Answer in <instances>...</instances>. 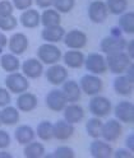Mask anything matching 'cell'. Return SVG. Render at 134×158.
I'll return each instance as SVG.
<instances>
[{
  "label": "cell",
  "mask_w": 134,
  "mask_h": 158,
  "mask_svg": "<svg viewBox=\"0 0 134 158\" xmlns=\"http://www.w3.org/2000/svg\"><path fill=\"white\" fill-rule=\"evenodd\" d=\"M106 65L107 70H110L112 74H124L127 70V68L133 63V60L128 56L125 51H119L106 55Z\"/></svg>",
  "instance_id": "1"
},
{
  "label": "cell",
  "mask_w": 134,
  "mask_h": 158,
  "mask_svg": "<svg viewBox=\"0 0 134 158\" xmlns=\"http://www.w3.org/2000/svg\"><path fill=\"white\" fill-rule=\"evenodd\" d=\"M61 51L60 48L55 46V44L45 42L37 48V59L44 65H52L61 60Z\"/></svg>",
  "instance_id": "2"
},
{
  "label": "cell",
  "mask_w": 134,
  "mask_h": 158,
  "mask_svg": "<svg viewBox=\"0 0 134 158\" xmlns=\"http://www.w3.org/2000/svg\"><path fill=\"white\" fill-rule=\"evenodd\" d=\"M5 88L10 93L21 94L30 88V82H28V78H26L22 73H9L5 78Z\"/></svg>",
  "instance_id": "3"
},
{
  "label": "cell",
  "mask_w": 134,
  "mask_h": 158,
  "mask_svg": "<svg viewBox=\"0 0 134 158\" xmlns=\"http://www.w3.org/2000/svg\"><path fill=\"white\" fill-rule=\"evenodd\" d=\"M88 107H90L91 114L94 117H100L101 118V117L107 116L111 112L112 105H111V101L105 96L96 94V96H92L91 101L88 103Z\"/></svg>",
  "instance_id": "4"
},
{
  "label": "cell",
  "mask_w": 134,
  "mask_h": 158,
  "mask_svg": "<svg viewBox=\"0 0 134 158\" xmlns=\"http://www.w3.org/2000/svg\"><path fill=\"white\" fill-rule=\"evenodd\" d=\"M79 87L81 91L86 93L87 96H96L102 91V81L101 78L97 77L96 74H84L81 81H79Z\"/></svg>",
  "instance_id": "5"
},
{
  "label": "cell",
  "mask_w": 134,
  "mask_h": 158,
  "mask_svg": "<svg viewBox=\"0 0 134 158\" xmlns=\"http://www.w3.org/2000/svg\"><path fill=\"white\" fill-rule=\"evenodd\" d=\"M84 65H86V69L91 72V74H96V75L103 74L107 70L106 59H105L102 54H98V52L88 54L87 57L84 59Z\"/></svg>",
  "instance_id": "6"
},
{
  "label": "cell",
  "mask_w": 134,
  "mask_h": 158,
  "mask_svg": "<svg viewBox=\"0 0 134 158\" xmlns=\"http://www.w3.org/2000/svg\"><path fill=\"white\" fill-rule=\"evenodd\" d=\"M123 133V126L121 123L116 118H110L106 123L102 124V130H101V138L103 140L109 143L116 142Z\"/></svg>",
  "instance_id": "7"
},
{
  "label": "cell",
  "mask_w": 134,
  "mask_h": 158,
  "mask_svg": "<svg viewBox=\"0 0 134 158\" xmlns=\"http://www.w3.org/2000/svg\"><path fill=\"white\" fill-rule=\"evenodd\" d=\"M63 41L65 46L72 50H81L86 45H87V35H86L81 29H72V31L66 32Z\"/></svg>",
  "instance_id": "8"
},
{
  "label": "cell",
  "mask_w": 134,
  "mask_h": 158,
  "mask_svg": "<svg viewBox=\"0 0 134 158\" xmlns=\"http://www.w3.org/2000/svg\"><path fill=\"white\" fill-rule=\"evenodd\" d=\"M45 77L47 79V82L52 85H61L66 79H68V70L64 65L60 64H52L46 69Z\"/></svg>",
  "instance_id": "9"
},
{
  "label": "cell",
  "mask_w": 134,
  "mask_h": 158,
  "mask_svg": "<svg viewBox=\"0 0 134 158\" xmlns=\"http://www.w3.org/2000/svg\"><path fill=\"white\" fill-rule=\"evenodd\" d=\"M127 46V41L123 37H112V36H107L101 40L100 42V50L102 54L109 55V54H114V52H119V51H124Z\"/></svg>",
  "instance_id": "10"
},
{
  "label": "cell",
  "mask_w": 134,
  "mask_h": 158,
  "mask_svg": "<svg viewBox=\"0 0 134 158\" xmlns=\"http://www.w3.org/2000/svg\"><path fill=\"white\" fill-rule=\"evenodd\" d=\"M22 74L28 79H37L44 73V64L35 57H30L21 64Z\"/></svg>",
  "instance_id": "11"
},
{
  "label": "cell",
  "mask_w": 134,
  "mask_h": 158,
  "mask_svg": "<svg viewBox=\"0 0 134 158\" xmlns=\"http://www.w3.org/2000/svg\"><path fill=\"white\" fill-rule=\"evenodd\" d=\"M66 105H68V101L61 89L55 88L46 94V106L49 107V110L54 112H61Z\"/></svg>",
  "instance_id": "12"
},
{
  "label": "cell",
  "mask_w": 134,
  "mask_h": 158,
  "mask_svg": "<svg viewBox=\"0 0 134 158\" xmlns=\"http://www.w3.org/2000/svg\"><path fill=\"white\" fill-rule=\"evenodd\" d=\"M109 17L106 4L102 0H94L88 6V18L93 23H103Z\"/></svg>",
  "instance_id": "13"
},
{
  "label": "cell",
  "mask_w": 134,
  "mask_h": 158,
  "mask_svg": "<svg viewBox=\"0 0 134 158\" xmlns=\"http://www.w3.org/2000/svg\"><path fill=\"white\" fill-rule=\"evenodd\" d=\"M115 117L124 124L134 123V105L130 101H121L115 107Z\"/></svg>",
  "instance_id": "14"
},
{
  "label": "cell",
  "mask_w": 134,
  "mask_h": 158,
  "mask_svg": "<svg viewBox=\"0 0 134 158\" xmlns=\"http://www.w3.org/2000/svg\"><path fill=\"white\" fill-rule=\"evenodd\" d=\"M8 48L13 55H22L28 48V38L24 33L17 32L8 40Z\"/></svg>",
  "instance_id": "15"
},
{
  "label": "cell",
  "mask_w": 134,
  "mask_h": 158,
  "mask_svg": "<svg viewBox=\"0 0 134 158\" xmlns=\"http://www.w3.org/2000/svg\"><path fill=\"white\" fill-rule=\"evenodd\" d=\"M134 89V79L127 74H119L114 79V91L120 96H130Z\"/></svg>",
  "instance_id": "16"
},
{
  "label": "cell",
  "mask_w": 134,
  "mask_h": 158,
  "mask_svg": "<svg viewBox=\"0 0 134 158\" xmlns=\"http://www.w3.org/2000/svg\"><path fill=\"white\" fill-rule=\"evenodd\" d=\"M74 125L65 120H59L52 124V138L57 140H68L74 134Z\"/></svg>",
  "instance_id": "17"
},
{
  "label": "cell",
  "mask_w": 134,
  "mask_h": 158,
  "mask_svg": "<svg viewBox=\"0 0 134 158\" xmlns=\"http://www.w3.org/2000/svg\"><path fill=\"white\" fill-rule=\"evenodd\" d=\"M90 152L93 158H110L114 153L112 147L109 142L98 139H93V142L90 145Z\"/></svg>",
  "instance_id": "18"
},
{
  "label": "cell",
  "mask_w": 134,
  "mask_h": 158,
  "mask_svg": "<svg viewBox=\"0 0 134 158\" xmlns=\"http://www.w3.org/2000/svg\"><path fill=\"white\" fill-rule=\"evenodd\" d=\"M63 115H64V120L65 121H68L69 124H78L83 120V117H84V110H83V107L78 103H68L65 107H64V110H63Z\"/></svg>",
  "instance_id": "19"
},
{
  "label": "cell",
  "mask_w": 134,
  "mask_h": 158,
  "mask_svg": "<svg viewBox=\"0 0 134 158\" xmlns=\"http://www.w3.org/2000/svg\"><path fill=\"white\" fill-rule=\"evenodd\" d=\"M37 96L31 92H23L17 98V108L22 112H31L37 107Z\"/></svg>",
  "instance_id": "20"
},
{
  "label": "cell",
  "mask_w": 134,
  "mask_h": 158,
  "mask_svg": "<svg viewBox=\"0 0 134 158\" xmlns=\"http://www.w3.org/2000/svg\"><path fill=\"white\" fill-rule=\"evenodd\" d=\"M61 59L64 60L65 66L72 68V69H79L84 65L86 56L81 50H72V48H69V50L61 56Z\"/></svg>",
  "instance_id": "21"
},
{
  "label": "cell",
  "mask_w": 134,
  "mask_h": 158,
  "mask_svg": "<svg viewBox=\"0 0 134 158\" xmlns=\"http://www.w3.org/2000/svg\"><path fill=\"white\" fill-rule=\"evenodd\" d=\"M63 85V93L66 98L68 103H73V102H78L81 100V96H82V91H81V87L79 84L77 83L75 81H66L61 84Z\"/></svg>",
  "instance_id": "22"
},
{
  "label": "cell",
  "mask_w": 134,
  "mask_h": 158,
  "mask_svg": "<svg viewBox=\"0 0 134 158\" xmlns=\"http://www.w3.org/2000/svg\"><path fill=\"white\" fill-rule=\"evenodd\" d=\"M35 136H36V133L33 130V127L30 125H19L14 131L15 140L21 145H26L28 143H31L32 140H35Z\"/></svg>",
  "instance_id": "23"
},
{
  "label": "cell",
  "mask_w": 134,
  "mask_h": 158,
  "mask_svg": "<svg viewBox=\"0 0 134 158\" xmlns=\"http://www.w3.org/2000/svg\"><path fill=\"white\" fill-rule=\"evenodd\" d=\"M64 36H65V29L61 26L44 28L42 32H41L42 40L45 42H49V44H56V42L63 41Z\"/></svg>",
  "instance_id": "24"
},
{
  "label": "cell",
  "mask_w": 134,
  "mask_h": 158,
  "mask_svg": "<svg viewBox=\"0 0 134 158\" xmlns=\"http://www.w3.org/2000/svg\"><path fill=\"white\" fill-rule=\"evenodd\" d=\"M40 23H42L44 28L60 26V23H61L60 13L57 10H55V9H51V8L44 9L42 14H40Z\"/></svg>",
  "instance_id": "25"
},
{
  "label": "cell",
  "mask_w": 134,
  "mask_h": 158,
  "mask_svg": "<svg viewBox=\"0 0 134 158\" xmlns=\"http://www.w3.org/2000/svg\"><path fill=\"white\" fill-rule=\"evenodd\" d=\"M19 22H21V24L24 28H28V29L36 28L40 24V13L32 8L23 10V13L19 17Z\"/></svg>",
  "instance_id": "26"
},
{
  "label": "cell",
  "mask_w": 134,
  "mask_h": 158,
  "mask_svg": "<svg viewBox=\"0 0 134 158\" xmlns=\"http://www.w3.org/2000/svg\"><path fill=\"white\" fill-rule=\"evenodd\" d=\"M0 66L6 73H14L21 69V61H19L17 55H13L12 52L2 54V56H0Z\"/></svg>",
  "instance_id": "27"
},
{
  "label": "cell",
  "mask_w": 134,
  "mask_h": 158,
  "mask_svg": "<svg viewBox=\"0 0 134 158\" xmlns=\"http://www.w3.org/2000/svg\"><path fill=\"white\" fill-rule=\"evenodd\" d=\"M0 117H2V124L12 126L15 125L19 121V110L17 107L13 106H5L3 107V110H0Z\"/></svg>",
  "instance_id": "28"
},
{
  "label": "cell",
  "mask_w": 134,
  "mask_h": 158,
  "mask_svg": "<svg viewBox=\"0 0 134 158\" xmlns=\"http://www.w3.org/2000/svg\"><path fill=\"white\" fill-rule=\"evenodd\" d=\"M23 154L26 158H41L45 154V147L41 142L32 140L24 145Z\"/></svg>",
  "instance_id": "29"
},
{
  "label": "cell",
  "mask_w": 134,
  "mask_h": 158,
  "mask_svg": "<svg viewBox=\"0 0 134 158\" xmlns=\"http://www.w3.org/2000/svg\"><path fill=\"white\" fill-rule=\"evenodd\" d=\"M119 28L127 35H134V13L124 12L119 18Z\"/></svg>",
  "instance_id": "30"
},
{
  "label": "cell",
  "mask_w": 134,
  "mask_h": 158,
  "mask_svg": "<svg viewBox=\"0 0 134 158\" xmlns=\"http://www.w3.org/2000/svg\"><path fill=\"white\" fill-rule=\"evenodd\" d=\"M36 135L42 142H49L52 139V123L49 120H44L36 127Z\"/></svg>",
  "instance_id": "31"
},
{
  "label": "cell",
  "mask_w": 134,
  "mask_h": 158,
  "mask_svg": "<svg viewBox=\"0 0 134 158\" xmlns=\"http://www.w3.org/2000/svg\"><path fill=\"white\" fill-rule=\"evenodd\" d=\"M102 120L100 117H92L86 124V130L87 134L93 138V139H98L101 138V130H102Z\"/></svg>",
  "instance_id": "32"
},
{
  "label": "cell",
  "mask_w": 134,
  "mask_h": 158,
  "mask_svg": "<svg viewBox=\"0 0 134 158\" xmlns=\"http://www.w3.org/2000/svg\"><path fill=\"white\" fill-rule=\"evenodd\" d=\"M106 8H107V12L112 13V14H116L120 15L124 12H127L128 9V0H106Z\"/></svg>",
  "instance_id": "33"
},
{
  "label": "cell",
  "mask_w": 134,
  "mask_h": 158,
  "mask_svg": "<svg viewBox=\"0 0 134 158\" xmlns=\"http://www.w3.org/2000/svg\"><path fill=\"white\" fill-rule=\"evenodd\" d=\"M74 5H75V0H54V4H52L54 9L60 14L72 12Z\"/></svg>",
  "instance_id": "34"
},
{
  "label": "cell",
  "mask_w": 134,
  "mask_h": 158,
  "mask_svg": "<svg viewBox=\"0 0 134 158\" xmlns=\"http://www.w3.org/2000/svg\"><path fill=\"white\" fill-rule=\"evenodd\" d=\"M17 24H18V21L13 14L6 15V17H0V31H3V32L13 31L17 27Z\"/></svg>",
  "instance_id": "35"
},
{
  "label": "cell",
  "mask_w": 134,
  "mask_h": 158,
  "mask_svg": "<svg viewBox=\"0 0 134 158\" xmlns=\"http://www.w3.org/2000/svg\"><path fill=\"white\" fill-rule=\"evenodd\" d=\"M74 157H75V152L70 147H66V145L57 147L55 152L52 153V158H74Z\"/></svg>",
  "instance_id": "36"
},
{
  "label": "cell",
  "mask_w": 134,
  "mask_h": 158,
  "mask_svg": "<svg viewBox=\"0 0 134 158\" xmlns=\"http://www.w3.org/2000/svg\"><path fill=\"white\" fill-rule=\"evenodd\" d=\"M14 10V6L10 0H0V17L12 15Z\"/></svg>",
  "instance_id": "37"
},
{
  "label": "cell",
  "mask_w": 134,
  "mask_h": 158,
  "mask_svg": "<svg viewBox=\"0 0 134 158\" xmlns=\"http://www.w3.org/2000/svg\"><path fill=\"white\" fill-rule=\"evenodd\" d=\"M12 93L9 92L6 88H3L0 87V107H5L10 103L12 101Z\"/></svg>",
  "instance_id": "38"
},
{
  "label": "cell",
  "mask_w": 134,
  "mask_h": 158,
  "mask_svg": "<svg viewBox=\"0 0 134 158\" xmlns=\"http://www.w3.org/2000/svg\"><path fill=\"white\" fill-rule=\"evenodd\" d=\"M12 4L15 9L18 10H27V9H30L33 4V0H12Z\"/></svg>",
  "instance_id": "39"
},
{
  "label": "cell",
  "mask_w": 134,
  "mask_h": 158,
  "mask_svg": "<svg viewBox=\"0 0 134 158\" xmlns=\"http://www.w3.org/2000/svg\"><path fill=\"white\" fill-rule=\"evenodd\" d=\"M10 145V135L8 131L0 129V149H5Z\"/></svg>",
  "instance_id": "40"
},
{
  "label": "cell",
  "mask_w": 134,
  "mask_h": 158,
  "mask_svg": "<svg viewBox=\"0 0 134 158\" xmlns=\"http://www.w3.org/2000/svg\"><path fill=\"white\" fill-rule=\"evenodd\" d=\"M112 154L115 156V158H133V152L128 149H118Z\"/></svg>",
  "instance_id": "41"
},
{
  "label": "cell",
  "mask_w": 134,
  "mask_h": 158,
  "mask_svg": "<svg viewBox=\"0 0 134 158\" xmlns=\"http://www.w3.org/2000/svg\"><path fill=\"white\" fill-rule=\"evenodd\" d=\"M125 51L128 54V56L132 59H134V40H129V41H127V46H125Z\"/></svg>",
  "instance_id": "42"
},
{
  "label": "cell",
  "mask_w": 134,
  "mask_h": 158,
  "mask_svg": "<svg viewBox=\"0 0 134 158\" xmlns=\"http://www.w3.org/2000/svg\"><path fill=\"white\" fill-rule=\"evenodd\" d=\"M35 3L40 9H47V8L52 6L54 0H35Z\"/></svg>",
  "instance_id": "43"
},
{
  "label": "cell",
  "mask_w": 134,
  "mask_h": 158,
  "mask_svg": "<svg viewBox=\"0 0 134 158\" xmlns=\"http://www.w3.org/2000/svg\"><path fill=\"white\" fill-rule=\"evenodd\" d=\"M125 147H127L128 151L134 152V134L133 133H130L127 136V139H125Z\"/></svg>",
  "instance_id": "44"
},
{
  "label": "cell",
  "mask_w": 134,
  "mask_h": 158,
  "mask_svg": "<svg viewBox=\"0 0 134 158\" xmlns=\"http://www.w3.org/2000/svg\"><path fill=\"white\" fill-rule=\"evenodd\" d=\"M6 46H8V38H6V36L4 35L3 31H0V54H2V51Z\"/></svg>",
  "instance_id": "45"
},
{
  "label": "cell",
  "mask_w": 134,
  "mask_h": 158,
  "mask_svg": "<svg viewBox=\"0 0 134 158\" xmlns=\"http://www.w3.org/2000/svg\"><path fill=\"white\" fill-rule=\"evenodd\" d=\"M110 36H112V37H121V29L119 27L118 28H112Z\"/></svg>",
  "instance_id": "46"
},
{
  "label": "cell",
  "mask_w": 134,
  "mask_h": 158,
  "mask_svg": "<svg viewBox=\"0 0 134 158\" xmlns=\"http://www.w3.org/2000/svg\"><path fill=\"white\" fill-rule=\"evenodd\" d=\"M0 158H13L12 153L6 152L5 149H0Z\"/></svg>",
  "instance_id": "47"
},
{
  "label": "cell",
  "mask_w": 134,
  "mask_h": 158,
  "mask_svg": "<svg viewBox=\"0 0 134 158\" xmlns=\"http://www.w3.org/2000/svg\"><path fill=\"white\" fill-rule=\"evenodd\" d=\"M3 124H2V117H0V126H2Z\"/></svg>",
  "instance_id": "48"
}]
</instances>
